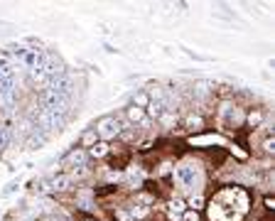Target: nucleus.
I'll return each mask as SVG.
<instances>
[{
    "mask_svg": "<svg viewBox=\"0 0 275 221\" xmlns=\"http://www.w3.org/2000/svg\"><path fill=\"white\" fill-rule=\"evenodd\" d=\"M91 128L96 130V138H98V140H103V142H115V140H118V135H121V130H123L121 121H118L113 113L101 116L98 121H94V126H91Z\"/></svg>",
    "mask_w": 275,
    "mask_h": 221,
    "instance_id": "nucleus-1",
    "label": "nucleus"
},
{
    "mask_svg": "<svg viewBox=\"0 0 275 221\" xmlns=\"http://www.w3.org/2000/svg\"><path fill=\"white\" fill-rule=\"evenodd\" d=\"M86 165H89V155H86V150H81V147H76V145L59 158V170H62V172H74V170L86 167Z\"/></svg>",
    "mask_w": 275,
    "mask_h": 221,
    "instance_id": "nucleus-2",
    "label": "nucleus"
},
{
    "mask_svg": "<svg viewBox=\"0 0 275 221\" xmlns=\"http://www.w3.org/2000/svg\"><path fill=\"white\" fill-rule=\"evenodd\" d=\"M179 126L187 130V133H204L207 130V116H202L199 110H184L179 116Z\"/></svg>",
    "mask_w": 275,
    "mask_h": 221,
    "instance_id": "nucleus-3",
    "label": "nucleus"
},
{
    "mask_svg": "<svg viewBox=\"0 0 275 221\" xmlns=\"http://www.w3.org/2000/svg\"><path fill=\"white\" fill-rule=\"evenodd\" d=\"M268 121V110L263 106H248L243 113V128L246 130H258Z\"/></svg>",
    "mask_w": 275,
    "mask_h": 221,
    "instance_id": "nucleus-4",
    "label": "nucleus"
},
{
    "mask_svg": "<svg viewBox=\"0 0 275 221\" xmlns=\"http://www.w3.org/2000/svg\"><path fill=\"white\" fill-rule=\"evenodd\" d=\"M86 155H89V160H96V162H101V160H108V155H111V142H103V140H98L94 147H89V150H86Z\"/></svg>",
    "mask_w": 275,
    "mask_h": 221,
    "instance_id": "nucleus-5",
    "label": "nucleus"
},
{
    "mask_svg": "<svg viewBox=\"0 0 275 221\" xmlns=\"http://www.w3.org/2000/svg\"><path fill=\"white\" fill-rule=\"evenodd\" d=\"M184 204H187V209H192V211H199V214H204L207 197H204V192H192L189 197H184Z\"/></svg>",
    "mask_w": 275,
    "mask_h": 221,
    "instance_id": "nucleus-6",
    "label": "nucleus"
},
{
    "mask_svg": "<svg viewBox=\"0 0 275 221\" xmlns=\"http://www.w3.org/2000/svg\"><path fill=\"white\" fill-rule=\"evenodd\" d=\"M155 126H160L165 130H172L179 126V113H175V110H162V116L155 121Z\"/></svg>",
    "mask_w": 275,
    "mask_h": 221,
    "instance_id": "nucleus-7",
    "label": "nucleus"
},
{
    "mask_svg": "<svg viewBox=\"0 0 275 221\" xmlns=\"http://www.w3.org/2000/svg\"><path fill=\"white\" fill-rule=\"evenodd\" d=\"M96 142H98L96 130H94V128H86L81 135H79V145H76V147H81V150H89V147H94Z\"/></svg>",
    "mask_w": 275,
    "mask_h": 221,
    "instance_id": "nucleus-8",
    "label": "nucleus"
},
{
    "mask_svg": "<svg viewBox=\"0 0 275 221\" xmlns=\"http://www.w3.org/2000/svg\"><path fill=\"white\" fill-rule=\"evenodd\" d=\"M260 155L265 158V160H270L273 155H275V138L273 135H263V140H260Z\"/></svg>",
    "mask_w": 275,
    "mask_h": 221,
    "instance_id": "nucleus-9",
    "label": "nucleus"
},
{
    "mask_svg": "<svg viewBox=\"0 0 275 221\" xmlns=\"http://www.w3.org/2000/svg\"><path fill=\"white\" fill-rule=\"evenodd\" d=\"M130 106H135V108H147V106H150V96H147V91H145V89L135 91V94H133Z\"/></svg>",
    "mask_w": 275,
    "mask_h": 221,
    "instance_id": "nucleus-10",
    "label": "nucleus"
},
{
    "mask_svg": "<svg viewBox=\"0 0 275 221\" xmlns=\"http://www.w3.org/2000/svg\"><path fill=\"white\" fill-rule=\"evenodd\" d=\"M179 221H204V214H199V211H192V209H187L184 214H182V219Z\"/></svg>",
    "mask_w": 275,
    "mask_h": 221,
    "instance_id": "nucleus-11",
    "label": "nucleus"
},
{
    "mask_svg": "<svg viewBox=\"0 0 275 221\" xmlns=\"http://www.w3.org/2000/svg\"><path fill=\"white\" fill-rule=\"evenodd\" d=\"M273 209H275V197L273 194H265L263 197V211L265 214H273Z\"/></svg>",
    "mask_w": 275,
    "mask_h": 221,
    "instance_id": "nucleus-12",
    "label": "nucleus"
},
{
    "mask_svg": "<svg viewBox=\"0 0 275 221\" xmlns=\"http://www.w3.org/2000/svg\"><path fill=\"white\" fill-rule=\"evenodd\" d=\"M79 221H101V219H96L94 214H86V216H79Z\"/></svg>",
    "mask_w": 275,
    "mask_h": 221,
    "instance_id": "nucleus-13",
    "label": "nucleus"
}]
</instances>
